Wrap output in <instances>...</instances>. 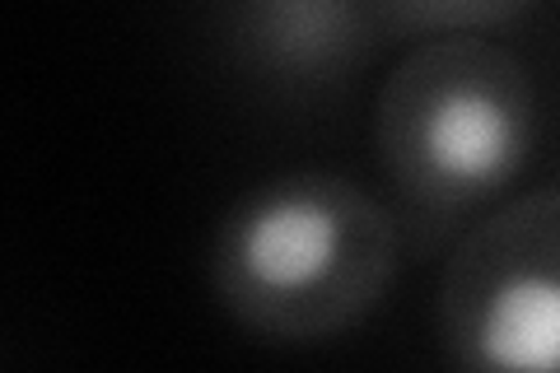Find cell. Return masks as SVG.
<instances>
[{
	"mask_svg": "<svg viewBox=\"0 0 560 373\" xmlns=\"http://www.w3.org/2000/svg\"><path fill=\"white\" fill-rule=\"evenodd\" d=\"M378 24L364 0H234L230 51L280 94H323L360 75L378 51Z\"/></svg>",
	"mask_w": 560,
	"mask_h": 373,
	"instance_id": "4",
	"label": "cell"
},
{
	"mask_svg": "<svg viewBox=\"0 0 560 373\" xmlns=\"http://www.w3.org/2000/svg\"><path fill=\"white\" fill-rule=\"evenodd\" d=\"M401 224L337 173H285L238 197L210 238V290L243 331L318 346L383 308Z\"/></svg>",
	"mask_w": 560,
	"mask_h": 373,
	"instance_id": "1",
	"label": "cell"
},
{
	"mask_svg": "<svg viewBox=\"0 0 560 373\" xmlns=\"http://www.w3.org/2000/svg\"><path fill=\"white\" fill-rule=\"evenodd\" d=\"M537 94L510 47L453 33L425 38L378 89L374 145L420 220H463L500 201L533 154Z\"/></svg>",
	"mask_w": 560,
	"mask_h": 373,
	"instance_id": "2",
	"label": "cell"
},
{
	"mask_svg": "<svg viewBox=\"0 0 560 373\" xmlns=\"http://www.w3.org/2000/svg\"><path fill=\"white\" fill-rule=\"evenodd\" d=\"M440 341L463 369L560 373V187L490 210L440 280Z\"/></svg>",
	"mask_w": 560,
	"mask_h": 373,
	"instance_id": "3",
	"label": "cell"
},
{
	"mask_svg": "<svg viewBox=\"0 0 560 373\" xmlns=\"http://www.w3.org/2000/svg\"><path fill=\"white\" fill-rule=\"evenodd\" d=\"M383 38H453L514 24L533 0H364Z\"/></svg>",
	"mask_w": 560,
	"mask_h": 373,
	"instance_id": "5",
	"label": "cell"
}]
</instances>
